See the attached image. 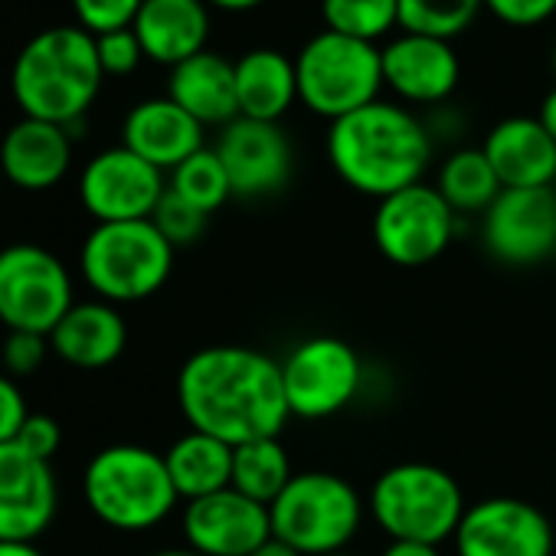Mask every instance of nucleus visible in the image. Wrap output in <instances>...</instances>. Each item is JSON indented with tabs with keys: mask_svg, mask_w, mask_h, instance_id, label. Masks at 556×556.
I'll use <instances>...</instances> for the list:
<instances>
[{
	"mask_svg": "<svg viewBox=\"0 0 556 556\" xmlns=\"http://www.w3.org/2000/svg\"><path fill=\"white\" fill-rule=\"evenodd\" d=\"M144 0H73V11L79 17V27L92 37L125 30L135 24Z\"/></svg>",
	"mask_w": 556,
	"mask_h": 556,
	"instance_id": "34",
	"label": "nucleus"
},
{
	"mask_svg": "<svg viewBox=\"0 0 556 556\" xmlns=\"http://www.w3.org/2000/svg\"><path fill=\"white\" fill-rule=\"evenodd\" d=\"M488 255L510 268H530L556 255V190L504 187L481 216Z\"/></svg>",
	"mask_w": 556,
	"mask_h": 556,
	"instance_id": "12",
	"label": "nucleus"
},
{
	"mask_svg": "<svg viewBox=\"0 0 556 556\" xmlns=\"http://www.w3.org/2000/svg\"><path fill=\"white\" fill-rule=\"evenodd\" d=\"M328 161L351 190L383 200L422 184L432 161V138L406 105L377 99L331 122Z\"/></svg>",
	"mask_w": 556,
	"mask_h": 556,
	"instance_id": "2",
	"label": "nucleus"
},
{
	"mask_svg": "<svg viewBox=\"0 0 556 556\" xmlns=\"http://www.w3.org/2000/svg\"><path fill=\"white\" fill-rule=\"evenodd\" d=\"M167 187L203 213H216L232 197L229 174L213 148H200L193 157H187L180 167H174Z\"/></svg>",
	"mask_w": 556,
	"mask_h": 556,
	"instance_id": "31",
	"label": "nucleus"
},
{
	"mask_svg": "<svg viewBox=\"0 0 556 556\" xmlns=\"http://www.w3.org/2000/svg\"><path fill=\"white\" fill-rule=\"evenodd\" d=\"M239 118L278 122L299 102L295 60L278 50H249L236 60Z\"/></svg>",
	"mask_w": 556,
	"mask_h": 556,
	"instance_id": "25",
	"label": "nucleus"
},
{
	"mask_svg": "<svg viewBox=\"0 0 556 556\" xmlns=\"http://www.w3.org/2000/svg\"><path fill=\"white\" fill-rule=\"evenodd\" d=\"M27 416H30V409H27L24 390L17 387L14 377H8L4 370H0V445L17 439Z\"/></svg>",
	"mask_w": 556,
	"mask_h": 556,
	"instance_id": "38",
	"label": "nucleus"
},
{
	"mask_svg": "<svg viewBox=\"0 0 556 556\" xmlns=\"http://www.w3.org/2000/svg\"><path fill=\"white\" fill-rule=\"evenodd\" d=\"M210 8H219V11H232V14H242V11H255L265 0H206Z\"/></svg>",
	"mask_w": 556,
	"mask_h": 556,
	"instance_id": "43",
	"label": "nucleus"
},
{
	"mask_svg": "<svg viewBox=\"0 0 556 556\" xmlns=\"http://www.w3.org/2000/svg\"><path fill=\"white\" fill-rule=\"evenodd\" d=\"M73 164V131L40 118H21L0 141V174L8 184L43 193L53 190Z\"/></svg>",
	"mask_w": 556,
	"mask_h": 556,
	"instance_id": "19",
	"label": "nucleus"
},
{
	"mask_svg": "<svg viewBox=\"0 0 556 556\" xmlns=\"http://www.w3.org/2000/svg\"><path fill=\"white\" fill-rule=\"evenodd\" d=\"M334 556H357V553H348V549H344V553H334Z\"/></svg>",
	"mask_w": 556,
	"mask_h": 556,
	"instance_id": "46",
	"label": "nucleus"
},
{
	"mask_svg": "<svg viewBox=\"0 0 556 556\" xmlns=\"http://www.w3.org/2000/svg\"><path fill=\"white\" fill-rule=\"evenodd\" d=\"M96 50H99V63H102L105 76H128L144 60V50H141V43H138L131 27L112 30V34H99L96 37Z\"/></svg>",
	"mask_w": 556,
	"mask_h": 556,
	"instance_id": "35",
	"label": "nucleus"
},
{
	"mask_svg": "<svg viewBox=\"0 0 556 556\" xmlns=\"http://www.w3.org/2000/svg\"><path fill=\"white\" fill-rule=\"evenodd\" d=\"M164 193V174L125 144L99 151L79 174V200L96 223L151 219Z\"/></svg>",
	"mask_w": 556,
	"mask_h": 556,
	"instance_id": "13",
	"label": "nucleus"
},
{
	"mask_svg": "<svg viewBox=\"0 0 556 556\" xmlns=\"http://www.w3.org/2000/svg\"><path fill=\"white\" fill-rule=\"evenodd\" d=\"M249 556H302L299 549H292L289 543H282V540H278V536H268L262 546H255Z\"/></svg>",
	"mask_w": 556,
	"mask_h": 556,
	"instance_id": "41",
	"label": "nucleus"
},
{
	"mask_svg": "<svg viewBox=\"0 0 556 556\" xmlns=\"http://www.w3.org/2000/svg\"><path fill=\"white\" fill-rule=\"evenodd\" d=\"M174 245L151 219L96 223L79 249L83 282L109 305H135L157 295L174 271Z\"/></svg>",
	"mask_w": 556,
	"mask_h": 556,
	"instance_id": "5",
	"label": "nucleus"
},
{
	"mask_svg": "<svg viewBox=\"0 0 556 556\" xmlns=\"http://www.w3.org/2000/svg\"><path fill=\"white\" fill-rule=\"evenodd\" d=\"M213 151L219 154L229 174L232 197H242V200L278 193L292 180V170H295L292 141L278 122L236 118L226 128H219Z\"/></svg>",
	"mask_w": 556,
	"mask_h": 556,
	"instance_id": "15",
	"label": "nucleus"
},
{
	"mask_svg": "<svg viewBox=\"0 0 556 556\" xmlns=\"http://www.w3.org/2000/svg\"><path fill=\"white\" fill-rule=\"evenodd\" d=\"M0 187H4V174H0Z\"/></svg>",
	"mask_w": 556,
	"mask_h": 556,
	"instance_id": "47",
	"label": "nucleus"
},
{
	"mask_svg": "<svg viewBox=\"0 0 556 556\" xmlns=\"http://www.w3.org/2000/svg\"><path fill=\"white\" fill-rule=\"evenodd\" d=\"M536 118H540V125L553 135V141H556V86L546 92V99L540 102V112H536Z\"/></svg>",
	"mask_w": 556,
	"mask_h": 556,
	"instance_id": "40",
	"label": "nucleus"
},
{
	"mask_svg": "<svg viewBox=\"0 0 556 556\" xmlns=\"http://www.w3.org/2000/svg\"><path fill=\"white\" fill-rule=\"evenodd\" d=\"M549 66H553V76H556V47H553V60H549Z\"/></svg>",
	"mask_w": 556,
	"mask_h": 556,
	"instance_id": "45",
	"label": "nucleus"
},
{
	"mask_svg": "<svg viewBox=\"0 0 556 556\" xmlns=\"http://www.w3.org/2000/svg\"><path fill=\"white\" fill-rule=\"evenodd\" d=\"M364 510V497L344 475L295 471L286 491L268 504L271 536L302 556H334L361 533Z\"/></svg>",
	"mask_w": 556,
	"mask_h": 556,
	"instance_id": "7",
	"label": "nucleus"
},
{
	"mask_svg": "<svg viewBox=\"0 0 556 556\" xmlns=\"http://www.w3.org/2000/svg\"><path fill=\"white\" fill-rule=\"evenodd\" d=\"M53 354L50 338L37 334V331H8L4 348H0V367H4L8 377L21 380V377H34L47 357Z\"/></svg>",
	"mask_w": 556,
	"mask_h": 556,
	"instance_id": "33",
	"label": "nucleus"
},
{
	"mask_svg": "<svg viewBox=\"0 0 556 556\" xmlns=\"http://www.w3.org/2000/svg\"><path fill=\"white\" fill-rule=\"evenodd\" d=\"M14 442H17L24 452H30V455H37V458H43V462H53V455L60 452V442H63V429H60V422H56L53 416H47V413H30L27 422H24V429L17 432Z\"/></svg>",
	"mask_w": 556,
	"mask_h": 556,
	"instance_id": "37",
	"label": "nucleus"
},
{
	"mask_svg": "<svg viewBox=\"0 0 556 556\" xmlns=\"http://www.w3.org/2000/svg\"><path fill=\"white\" fill-rule=\"evenodd\" d=\"M484 11L507 27H540L556 14V0H484Z\"/></svg>",
	"mask_w": 556,
	"mask_h": 556,
	"instance_id": "36",
	"label": "nucleus"
},
{
	"mask_svg": "<svg viewBox=\"0 0 556 556\" xmlns=\"http://www.w3.org/2000/svg\"><path fill=\"white\" fill-rule=\"evenodd\" d=\"M131 30L148 60L174 70L206 50L210 4L206 0H144Z\"/></svg>",
	"mask_w": 556,
	"mask_h": 556,
	"instance_id": "23",
	"label": "nucleus"
},
{
	"mask_svg": "<svg viewBox=\"0 0 556 556\" xmlns=\"http://www.w3.org/2000/svg\"><path fill=\"white\" fill-rule=\"evenodd\" d=\"M295 79L299 102L308 112L338 122L380 99L383 60L377 43L321 30L295 56Z\"/></svg>",
	"mask_w": 556,
	"mask_h": 556,
	"instance_id": "8",
	"label": "nucleus"
},
{
	"mask_svg": "<svg viewBox=\"0 0 556 556\" xmlns=\"http://www.w3.org/2000/svg\"><path fill=\"white\" fill-rule=\"evenodd\" d=\"M122 144L164 174L180 167L203 148V125L170 96L144 99L125 115Z\"/></svg>",
	"mask_w": 556,
	"mask_h": 556,
	"instance_id": "20",
	"label": "nucleus"
},
{
	"mask_svg": "<svg viewBox=\"0 0 556 556\" xmlns=\"http://www.w3.org/2000/svg\"><path fill=\"white\" fill-rule=\"evenodd\" d=\"M370 517L390 540L442 546L465 517V494L455 475L429 462H400L377 475Z\"/></svg>",
	"mask_w": 556,
	"mask_h": 556,
	"instance_id": "6",
	"label": "nucleus"
},
{
	"mask_svg": "<svg viewBox=\"0 0 556 556\" xmlns=\"http://www.w3.org/2000/svg\"><path fill=\"white\" fill-rule=\"evenodd\" d=\"M83 501L105 527L144 533L174 514L180 494L167 475L164 452L118 442L89 458L83 471Z\"/></svg>",
	"mask_w": 556,
	"mask_h": 556,
	"instance_id": "4",
	"label": "nucleus"
},
{
	"mask_svg": "<svg viewBox=\"0 0 556 556\" xmlns=\"http://www.w3.org/2000/svg\"><path fill=\"white\" fill-rule=\"evenodd\" d=\"M0 556H43L37 543L27 540H0Z\"/></svg>",
	"mask_w": 556,
	"mask_h": 556,
	"instance_id": "42",
	"label": "nucleus"
},
{
	"mask_svg": "<svg viewBox=\"0 0 556 556\" xmlns=\"http://www.w3.org/2000/svg\"><path fill=\"white\" fill-rule=\"evenodd\" d=\"M180 530L187 549L200 556H249L271 536V517L265 504L239 494L236 488H223L216 494L187 501Z\"/></svg>",
	"mask_w": 556,
	"mask_h": 556,
	"instance_id": "16",
	"label": "nucleus"
},
{
	"mask_svg": "<svg viewBox=\"0 0 556 556\" xmlns=\"http://www.w3.org/2000/svg\"><path fill=\"white\" fill-rule=\"evenodd\" d=\"M164 465H167V475H170L180 501L187 504V501H197V497H206V494L229 488V481H232V445L216 439V435L187 429L180 439H174L167 445Z\"/></svg>",
	"mask_w": 556,
	"mask_h": 556,
	"instance_id": "26",
	"label": "nucleus"
},
{
	"mask_svg": "<svg viewBox=\"0 0 556 556\" xmlns=\"http://www.w3.org/2000/svg\"><path fill=\"white\" fill-rule=\"evenodd\" d=\"M167 96L190 112L203 128L216 125L226 128L239 118V99H236V63H229L219 53H197L170 70Z\"/></svg>",
	"mask_w": 556,
	"mask_h": 556,
	"instance_id": "24",
	"label": "nucleus"
},
{
	"mask_svg": "<svg viewBox=\"0 0 556 556\" xmlns=\"http://www.w3.org/2000/svg\"><path fill=\"white\" fill-rule=\"evenodd\" d=\"M383 60V86L396 92L406 105H439L445 102L462 76L458 53L448 40L400 34L380 50Z\"/></svg>",
	"mask_w": 556,
	"mask_h": 556,
	"instance_id": "18",
	"label": "nucleus"
},
{
	"mask_svg": "<svg viewBox=\"0 0 556 556\" xmlns=\"http://www.w3.org/2000/svg\"><path fill=\"white\" fill-rule=\"evenodd\" d=\"M177 406L190 429L232 448L278 435L292 419L282 387V361L242 344L193 351L177 374Z\"/></svg>",
	"mask_w": 556,
	"mask_h": 556,
	"instance_id": "1",
	"label": "nucleus"
},
{
	"mask_svg": "<svg viewBox=\"0 0 556 556\" xmlns=\"http://www.w3.org/2000/svg\"><path fill=\"white\" fill-rule=\"evenodd\" d=\"M364 383L357 351L331 334L308 338L282 361L286 403L295 419H331L344 413Z\"/></svg>",
	"mask_w": 556,
	"mask_h": 556,
	"instance_id": "11",
	"label": "nucleus"
},
{
	"mask_svg": "<svg viewBox=\"0 0 556 556\" xmlns=\"http://www.w3.org/2000/svg\"><path fill=\"white\" fill-rule=\"evenodd\" d=\"M321 17L331 34L377 43L400 27V4L396 0H321Z\"/></svg>",
	"mask_w": 556,
	"mask_h": 556,
	"instance_id": "30",
	"label": "nucleus"
},
{
	"mask_svg": "<svg viewBox=\"0 0 556 556\" xmlns=\"http://www.w3.org/2000/svg\"><path fill=\"white\" fill-rule=\"evenodd\" d=\"M380 556H442L439 546L432 543H409V540H390Z\"/></svg>",
	"mask_w": 556,
	"mask_h": 556,
	"instance_id": "39",
	"label": "nucleus"
},
{
	"mask_svg": "<svg viewBox=\"0 0 556 556\" xmlns=\"http://www.w3.org/2000/svg\"><path fill=\"white\" fill-rule=\"evenodd\" d=\"M374 242L380 255L400 268H419L435 262L458 232V213L445 203L435 184H413L377 200Z\"/></svg>",
	"mask_w": 556,
	"mask_h": 556,
	"instance_id": "10",
	"label": "nucleus"
},
{
	"mask_svg": "<svg viewBox=\"0 0 556 556\" xmlns=\"http://www.w3.org/2000/svg\"><path fill=\"white\" fill-rule=\"evenodd\" d=\"M206 219H210V213L197 210L193 203H187L184 197H177L170 187H167V193L161 197V203H157V210H154V216H151V223L161 229V236H164L174 249L193 245V242L203 236Z\"/></svg>",
	"mask_w": 556,
	"mask_h": 556,
	"instance_id": "32",
	"label": "nucleus"
},
{
	"mask_svg": "<svg viewBox=\"0 0 556 556\" xmlns=\"http://www.w3.org/2000/svg\"><path fill=\"white\" fill-rule=\"evenodd\" d=\"M292 478H295V468H292L289 448L282 445L278 435L252 439V442H242L232 448L229 488H236L239 494H245L265 507L286 491V484Z\"/></svg>",
	"mask_w": 556,
	"mask_h": 556,
	"instance_id": "27",
	"label": "nucleus"
},
{
	"mask_svg": "<svg viewBox=\"0 0 556 556\" xmlns=\"http://www.w3.org/2000/svg\"><path fill=\"white\" fill-rule=\"evenodd\" d=\"M60 504L53 465L24 452L17 442L0 445V540L37 543L50 530Z\"/></svg>",
	"mask_w": 556,
	"mask_h": 556,
	"instance_id": "17",
	"label": "nucleus"
},
{
	"mask_svg": "<svg viewBox=\"0 0 556 556\" xmlns=\"http://www.w3.org/2000/svg\"><path fill=\"white\" fill-rule=\"evenodd\" d=\"M76 305L73 275L60 255L34 242L0 249V325L47 334Z\"/></svg>",
	"mask_w": 556,
	"mask_h": 556,
	"instance_id": "9",
	"label": "nucleus"
},
{
	"mask_svg": "<svg viewBox=\"0 0 556 556\" xmlns=\"http://www.w3.org/2000/svg\"><path fill=\"white\" fill-rule=\"evenodd\" d=\"M435 190L458 216H471V213L484 216V210L497 200L504 187L481 148H458L442 161Z\"/></svg>",
	"mask_w": 556,
	"mask_h": 556,
	"instance_id": "28",
	"label": "nucleus"
},
{
	"mask_svg": "<svg viewBox=\"0 0 556 556\" xmlns=\"http://www.w3.org/2000/svg\"><path fill=\"white\" fill-rule=\"evenodd\" d=\"M96 37L83 27H50L24 43L14 60L11 89L24 118L76 128L102 89Z\"/></svg>",
	"mask_w": 556,
	"mask_h": 556,
	"instance_id": "3",
	"label": "nucleus"
},
{
	"mask_svg": "<svg viewBox=\"0 0 556 556\" xmlns=\"http://www.w3.org/2000/svg\"><path fill=\"white\" fill-rule=\"evenodd\" d=\"M151 556H200V553H193V549H187V546H174V549H157V553H151Z\"/></svg>",
	"mask_w": 556,
	"mask_h": 556,
	"instance_id": "44",
	"label": "nucleus"
},
{
	"mask_svg": "<svg viewBox=\"0 0 556 556\" xmlns=\"http://www.w3.org/2000/svg\"><path fill=\"white\" fill-rule=\"evenodd\" d=\"M455 556H553L549 517L520 497H484L465 507L452 536Z\"/></svg>",
	"mask_w": 556,
	"mask_h": 556,
	"instance_id": "14",
	"label": "nucleus"
},
{
	"mask_svg": "<svg viewBox=\"0 0 556 556\" xmlns=\"http://www.w3.org/2000/svg\"><path fill=\"white\" fill-rule=\"evenodd\" d=\"M50 348L63 364L76 370H102L125 354L128 325L118 305H109L102 299L76 302L50 331Z\"/></svg>",
	"mask_w": 556,
	"mask_h": 556,
	"instance_id": "22",
	"label": "nucleus"
},
{
	"mask_svg": "<svg viewBox=\"0 0 556 556\" xmlns=\"http://www.w3.org/2000/svg\"><path fill=\"white\" fill-rule=\"evenodd\" d=\"M403 34L455 40L484 11V0H396Z\"/></svg>",
	"mask_w": 556,
	"mask_h": 556,
	"instance_id": "29",
	"label": "nucleus"
},
{
	"mask_svg": "<svg viewBox=\"0 0 556 556\" xmlns=\"http://www.w3.org/2000/svg\"><path fill=\"white\" fill-rule=\"evenodd\" d=\"M484 157L491 161L501 187H553L556 184V141L540 125V118L514 115L497 122L484 144Z\"/></svg>",
	"mask_w": 556,
	"mask_h": 556,
	"instance_id": "21",
	"label": "nucleus"
}]
</instances>
